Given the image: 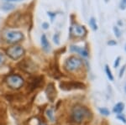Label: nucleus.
<instances>
[{"mask_svg": "<svg viewBox=\"0 0 126 125\" xmlns=\"http://www.w3.org/2000/svg\"><path fill=\"white\" fill-rule=\"evenodd\" d=\"M46 117L48 118V119L50 121V122H54L55 121V115H54V111L52 108H48L46 112Z\"/></svg>", "mask_w": 126, "mask_h": 125, "instance_id": "ddd939ff", "label": "nucleus"}, {"mask_svg": "<svg viewBox=\"0 0 126 125\" xmlns=\"http://www.w3.org/2000/svg\"><path fill=\"white\" fill-rule=\"evenodd\" d=\"M40 125H46V124H40Z\"/></svg>", "mask_w": 126, "mask_h": 125, "instance_id": "bb28decb", "label": "nucleus"}, {"mask_svg": "<svg viewBox=\"0 0 126 125\" xmlns=\"http://www.w3.org/2000/svg\"><path fill=\"white\" fill-rule=\"evenodd\" d=\"M41 45H42V48L45 50H50V43H49L47 38H46V36L43 35L41 36Z\"/></svg>", "mask_w": 126, "mask_h": 125, "instance_id": "f8f14e48", "label": "nucleus"}, {"mask_svg": "<svg viewBox=\"0 0 126 125\" xmlns=\"http://www.w3.org/2000/svg\"><path fill=\"white\" fill-rule=\"evenodd\" d=\"M120 9H126V0H121L120 2Z\"/></svg>", "mask_w": 126, "mask_h": 125, "instance_id": "6ab92c4d", "label": "nucleus"}, {"mask_svg": "<svg viewBox=\"0 0 126 125\" xmlns=\"http://www.w3.org/2000/svg\"><path fill=\"white\" fill-rule=\"evenodd\" d=\"M14 7H15V6H14L13 4H5L3 7V9H5V10H10V9H13Z\"/></svg>", "mask_w": 126, "mask_h": 125, "instance_id": "a211bd4d", "label": "nucleus"}, {"mask_svg": "<svg viewBox=\"0 0 126 125\" xmlns=\"http://www.w3.org/2000/svg\"><path fill=\"white\" fill-rule=\"evenodd\" d=\"M125 66H124L123 67V69H121V70H120V74H119V76H122V75H123V73H124V70H125Z\"/></svg>", "mask_w": 126, "mask_h": 125, "instance_id": "5701e85b", "label": "nucleus"}, {"mask_svg": "<svg viewBox=\"0 0 126 125\" xmlns=\"http://www.w3.org/2000/svg\"><path fill=\"white\" fill-rule=\"evenodd\" d=\"M82 65V61L80 59L74 56L68 58L65 62V68L68 71H74L78 69H80Z\"/></svg>", "mask_w": 126, "mask_h": 125, "instance_id": "7ed1b4c3", "label": "nucleus"}, {"mask_svg": "<svg viewBox=\"0 0 126 125\" xmlns=\"http://www.w3.org/2000/svg\"><path fill=\"white\" fill-rule=\"evenodd\" d=\"M3 60H4V58H3V56L2 55L1 53H0V65H1V64L3 63Z\"/></svg>", "mask_w": 126, "mask_h": 125, "instance_id": "4be33fe9", "label": "nucleus"}, {"mask_svg": "<svg viewBox=\"0 0 126 125\" xmlns=\"http://www.w3.org/2000/svg\"><path fill=\"white\" fill-rule=\"evenodd\" d=\"M6 1H9V2H19L21 0H6Z\"/></svg>", "mask_w": 126, "mask_h": 125, "instance_id": "393cba45", "label": "nucleus"}, {"mask_svg": "<svg viewBox=\"0 0 126 125\" xmlns=\"http://www.w3.org/2000/svg\"><path fill=\"white\" fill-rule=\"evenodd\" d=\"M4 38L8 43L15 44L21 41L24 39V35L19 31H8L6 32Z\"/></svg>", "mask_w": 126, "mask_h": 125, "instance_id": "20e7f679", "label": "nucleus"}, {"mask_svg": "<svg viewBox=\"0 0 126 125\" xmlns=\"http://www.w3.org/2000/svg\"><path fill=\"white\" fill-rule=\"evenodd\" d=\"M42 79H43L42 77H35V78H34L33 80H31V82H30V84L28 85V90H29L30 92H32V91H34L35 88H37L38 86L40 85V82H41Z\"/></svg>", "mask_w": 126, "mask_h": 125, "instance_id": "9d476101", "label": "nucleus"}, {"mask_svg": "<svg viewBox=\"0 0 126 125\" xmlns=\"http://www.w3.org/2000/svg\"><path fill=\"white\" fill-rule=\"evenodd\" d=\"M105 70H106V73H107L108 77H109L111 81H113V75H112L111 70H110V69H109V67L108 66H105Z\"/></svg>", "mask_w": 126, "mask_h": 125, "instance_id": "2eb2a0df", "label": "nucleus"}, {"mask_svg": "<svg viewBox=\"0 0 126 125\" xmlns=\"http://www.w3.org/2000/svg\"><path fill=\"white\" fill-rule=\"evenodd\" d=\"M125 92H126V85H125Z\"/></svg>", "mask_w": 126, "mask_h": 125, "instance_id": "cd10ccee", "label": "nucleus"}, {"mask_svg": "<svg viewBox=\"0 0 126 125\" xmlns=\"http://www.w3.org/2000/svg\"><path fill=\"white\" fill-rule=\"evenodd\" d=\"M60 86L62 90L65 91H69L72 89H82L84 88L85 86L82 83L80 82H63L60 83Z\"/></svg>", "mask_w": 126, "mask_h": 125, "instance_id": "423d86ee", "label": "nucleus"}, {"mask_svg": "<svg viewBox=\"0 0 126 125\" xmlns=\"http://www.w3.org/2000/svg\"><path fill=\"white\" fill-rule=\"evenodd\" d=\"M71 32L73 35L77 36V37H82L87 34V30L84 28V26H81L78 24H74L72 25Z\"/></svg>", "mask_w": 126, "mask_h": 125, "instance_id": "6e6552de", "label": "nucleus"}, {"mask_svg": "<svg viewBox=\"0 0 126 125\" xmlns=\"http://www.w3.org/2000/svg\"><path fill=\"white\" fill-rule=\"evenodd\" d=\"M18 66H19V68L21 70H23L26 72H30V73L35 70V65L30 60H22L21 62H19Z\"/></svg>", "mask_w": 126, "mask_h": 125, "instance_id": "0eeeda50", "label": "nucleus"}, {"mask_svg": "<svg viewBox=\"0 0 126 125\" xmlns=\"http://www.w3.org/2000/svg\"><path fill=\"white\" fill-rule=\"evenodd\" d=\"M90 25L93 27V29H97V25H96V21H95V19H93V18H92L90 20Z\"/></svg>", "mask_w": 126, "mask_h": 125, "instance_id": "dca6fc26", "label": "nucleus"}, {"mask_svg": "<svg viewBox=\"0 0 126 125\" xmlns=\"http://www.w3.org/2000/svg\"><path fill=\"white\" fill-rule=\"evenodd\" d=\"M46 96H47V98L49 99V101L51 102H54L55 98H56V91L52 83H50L47 86V87H46Z\"/></svg>", "mask_w": 126, "mask_h": 125, "instance_id": "1a4fd4ad", "label": "nucleus"}, {"mask_svg": "<svg viewBox=\"0 0 126 125\" xmlns=\"http://www.w3.org/2000/svg\"><path fill=\"white\" fill-rule=\"evenodd\" d=\"M123 109H124V104L119 102V103L116 104L114 108H113V112H116V113H120L122 111H123Z\"/></svg>", "mask_w": 126, "mask_h": 125, "instance_id": "4468645a", "label": "nucleus"}, {"mask_svg": "<svg viewBox=\"0 0 126 125\" xmlns=\"http://www.w3.org/2000/svg\"><path fill=\"white\" fill-rule=\"evenodd\" d=\"M118 118H119L120 120H122L124 123H125V122H126L125 119V118H123V117H121V116H119V117H118Z\"/></svg>", "mask_w": 126, "mask_h": 125, "instance_id": "b1692460", "label": "nucleus"}, {"mask_svg": "<svg viewBox=\"0 0 126 125\" xmlns=\"http://www.w3.org/2000/svg\"><path fill=\"white\" fill-rule=\"evenodd\" d=\"M43 26H44V29H47V28H48L47 24H43Z\"/></svg>", "mask_w": 126, "mask_h": 125, "instance_id": "a878e982", "label": "nucleus"}, {"mask_svg": "<svg viewBox=\"0 0 126 125\" xmlns=\"http://www.w3.org/2000/svg\"><path fill=\"white\" fill-rule=\"evenodd\" d=\"M90 112L85 107L76 106L73 108L72 112V119L76 124H81L85 118L90 116Z\"/></svg>", "mask_w": 126, "mask_h": 125, "instance_id": "f257e3e1", "label": "nucleus"}, {"mask_svg": "<svg viewBox=\"0 0 126 125\" xmlns=\"http://www.w3.org/2000/svg\"><path fill=\"white\" fill-rule=\"evenodd\" d=\"M125 50H126V45H125Z\"/></svg>", "mask_w": 126, "mask_h": 125, "instance_id": "c85d7f7f", "label": "nucleus"}, {"mask_svg": "<svg viewBox=\"0 0 126 125\" xmlns=\"http://www.w3.org/2000/svg\"><path fill=\"white\" fill-rule=\"evenodd\" d=\"M113 30H114V32H115V35H117L118 37H119V36H120V31L119 30V29H118L117 27H115L114 29H113Z\"/></svg>", "mask_w": 126, "mask_h": 125, "instance_id": "aec40b11", "label": "nucleus"}, {"mask_svg": "<svg viewBox=\"0 0 126 125\" xmlns=\"http://www.w3.org/2000/svg\"><path fill=\"white\" fill-rule=\"evenodd\" d=\"M7 85L12 89H19L24 85V81L19 75H10L6 78Z\"/></svg>", "mask_w": 126, "mask_h": 125, "instance_id": "f03ea898", "label": "nucleus"}, {"mask_svg": "<svg viewBox=\"0 0 126 125\" xmlns=\"http://www.w3.org/2000/svg\"><path fill=\"white\" fill-rule=\"evenodd\" d=\"M71 49H72V51L77 52V53L80 54V55H82V56H85V57H87V55H88V52H87L86 50L82 49V48H79L78 46H72Z\"/></svg>", "mask_w": 126, "mask_h": 125, "instance_id": "9b49d317", "label": "nucleus"}, {"mask_svg": "<svg viewBox=\"0 0 126 125\" xmlns=\"http://www.w3.org/2000/svg\"><path fill=\"white\" fill-rule=\"evenodd\" d=\"M120 57H118L117 58V60H115V62H114V67H118V66H119V61H120Z\"/></svg>", "mask_w": 126, "mask_h": 125, "instance_id": "412c9836", "label": "nucleus"}, {"mask_svg": "<svg viewBox=\"0 0 126 125\" xmlns=\"http://www.w3.org/2000/svg\"><path fill=\"white\" fill-rule=\"evenodd\" d=\"M7 55L9 56L11 59L13 60H18L20 57H22V56L24 54V50L22 46L19 45H15L12 46V47L9 48L6 51Z\"/></svg>", "mask_w": 126, "mask_h": 125, "instance_id": "39448f33", "label": "nucleus"}, {"mask_svg": "<svg viewBox=\"0 0 126 125\" xmlns=\"http://www.w3.org/2000/svg\"><path fill=\"white\" fill-rule=\"evenodd\" d=\"M99 112L102 114H103V115H106V116L109 114V112L107 108H99Z\"/></svg>", "mask_w": 126, "mask_h": 125, "instance_id": "f3484780", "label": "nucleus"}]
</instances>
